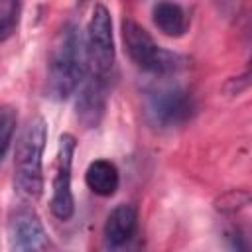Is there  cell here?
I'll return each instance as SVG.
<instances>
[{
	"label": "cell",
	"mask_w": 252,
	"mask_h": 252,
	"mask_svg": "<svg viewBox=\"0 0 252 252\" xmlns=\"http://www.w3.org/2000/svg\"><path fill=\"white\" fill-rule=\"evenodd\" d=\"M87 75L85 39L75 24L63 26L57 33L47 61L45 93L53 100L69 98Z\"/></svg>",
	"instance_id": "cell-1"
},
{
	"label": "cell",
	"mask_w": 252,
	"mask_h": 252,
	"mask_svg": "<svg viewBox=\"0 0 252 252\" xmlns=\"http://www.w3.org/2000/svg\"><path fill=\"white\" fill-rule=\"evenodd\" d=\"M47 142V124L41 116L32 118L16 144L14 154V189L28 201H33L43 191L41 156Z\"/></svg>",
	"instance_id": "cell-2"
},
{
	"label": "cell",
	"mask_w": 252,
	"mask_h": 252,
	"mask_svg": "<svg viewBox=\"0 0 252 252\" xmlns=\"http://www.w3.org/2000/svg\"><path fill=\"white\" fill-rule=\"evenodd\" d=\"M85 61L87 73L98 79L110 81L114 71V37L112 20L106 6L96 4L87 26L85 37Z\"/></svg>",
	"instance_id": "cell-3"
},
{
	"label": "cell",
	"mask_w": 252,
	"mask_h": 252,
	"mask_svg": "<svg viewBox=\"0 0 252 252\" xmlns=\"http://www.w3.org/2000/svg\"><path fill=\"white\" fill-rule=\"evenodd\" d=\"M122 39H124V47L126 53L130 55V59L136 63V67L156 73V75H165V73H173L181 67V57L159 47L154 37L148 33V30H144L140 24L132 22V20H124L122 22Z\"/></svg>",
	"instance_id": "cell-4"
},
{
	"label": "cell",
	"mask_w": 252,
	"mask_h": 252,
	"mask_svg": "<svg viewBox=\"0 0 252 252\" xmlns=\"http://www.w3.org/2000/svg\"><path fill=\"white\" fill-rule=\"evenodd\" d=\"M195 112L193 96L183 89H159L148 94L146 116L156 128H175L185 124Z\"/></svg>",
	"instance_id": "cell-5"
},
{
	"label": "cell",
	"mask_w": 252,
	"mask_h": 252,
	"mask_svg": "<svg viewBox=\"0 0 252 252\" xmlns=\"http://www.w3.org/2000/svg\"><path fill=\"white\" fill-rule=\"evenodd\" d=\"M75 136L65 132L59 138V148H57V165H55V175H53V185H51V201L49 209L51 215L59 220H69L75 213V199L71 191V165H73V156H75Z\"/></svg>",
	"instance_id": "cell-6"
},
{
	"label": "cell",
	"mask_w": 252,
	"mask_h": 252,
	"mask_svg": "<svg viewBox=\"0 0 252 252\" xmlns=\"http://www.w3.org/2000/svg\"><path fill=\"white\" fill-rule=\"evenodd\" d=\"M8 242L16 252L41 250L47 244L43 222L28 203L16 205L8 215Z\"/></svg>",
	"instance_id": "cell-7"
},
{
	"label": "cell",
	"mask_w": 252,
	"mask_h": 252,
	"mask_svg": "<svg viewBox=\"0 0 252 252\" xmlns=\"http://www.w3.org/2000/svg\"><path fill=\"white\" fill-rule=\"evenodd\" d=\"M108 85H110V81L98 79L89 73L85 75V79L81 83V91L77 94V102H75L77 120L85 128H96L100 124V120L104 116V108H106Z\"/></svg>",
	"instance_id": "cell-8"
},
{
	"label": "cell",
	"mask_w": 252,
	"mask_h": 252,
	"mask_svg": "<svg viewBox=\"0 0 252 252\" xmlns=\"http://www.w3.org/2000/svg\"><path fill=\"white\" fill-rule=\"evenodd\" d=\"M138 228V211L134 205H116L104 222V242L110 248H120L128 244Z\"/></svg>",
	"instance_id": "cell-9"
},
{
	"label": "cell",
	"mask_w": 252,
	"mask_h": 252,
	"mask_svg": "<svg viewBox=\"0 0 252 252\" xmlns=\"http://www.w3.org/2000/svg\"><path fill=\"white\" fill-rule=\"evenodd\" d=\"M85 183L94 195L110 197L116 193L118 183H120L118 167L108 159H94L89 163L85 171Z\"/></svg>",
	"instance_id": "cell-10"
},
{
	"label": "cell",
	"mask_w": 252,
	"mask_h": 252,
	"mask_svg": "<svg viewBox=\"0 0 252 252\" xmlns=\"http://www.w3.org/2000/svg\"><path fill=\"white\" fill-rule=\"evenodd\" d=\"M152 18H154V24L156 28L163 33V35H169V37H179L187 32V14L183 12V8L175 2H167V0H161L154 6V12H152Z\"/></svg>",
	"instance_id": "cell-11"
},
{
	"label": "cell",
	"mask_w": 252,
	"mask_h": 252,
	"mask_svg": "<svg viewBox=\"0 0 252 252\" xmlns=\"http://www.w3.org/2000/svg\"><path fill=\"white\" fill-rule=\"evenodd\" d=\"M16 124H18V114L12 106H0V163L4 161L14 132H16Z\"/></svg>",
	"instance_id": "cell-12"
},
{
	"label": "cell",
	"mask_w": 252,
	"mask_h": 252,
	"mask_svg": "<svg viewBox=\"0 0 252 252\" xmlns=\"http://www.w3.org/2000/svg\"><path fill=\"white\" fill-rule=\"evenodd\" d=\"M20 18V0H0V41L8 39Z\"/></svg>",
	"instance_id": "cell-13"
}]
</instances>
